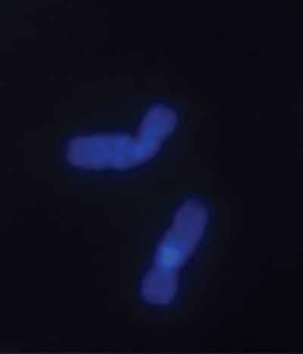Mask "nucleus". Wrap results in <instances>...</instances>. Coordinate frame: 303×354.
<instances>
[{"label": "nucleus", "instance_id": "nucleus-1", "mask_svg": "<svg viewBox=\"0 0 303 354\" xmlns=\"http://www.w3.org/2000/svg\"><path fill=\"white\" fill-rule=\"evenodd\" d=\"M176 111L156 106L145 115L136 136L96 134L70 141L66 158L81 169H129L141 165L159 152L176 128Z\"/></svg>", "mask_w": 303, "mask_h": 354}, {"label": "nucleus", "instance_id": "nucleus-2", "mask_svg": "<svg viewBox=\"0 0 303 354\" xmlns=\"http://www.w3.org/2000/svg\"><path fill=\"white\" fill-rule=\"evenodd\" d=\"M208 218L206 207L198 201H189L178 210L143 282V295L148 302L163 306L172 302L178 290L179 272L201 242Z\"/></svg>", "mask_w": 303, "mask_h": 354}]
</instances>
